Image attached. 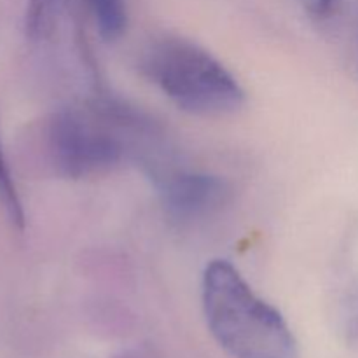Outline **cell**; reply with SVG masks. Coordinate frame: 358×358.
Segmentation results:
<instances>
[{
	"instance_id": "1",
	"label": "cell",
	"mask_w": 358,
	"mask_h": 358,
	"mask_svg": "<svg viewBox=\"0 0 358 358\" xmlns=\"http://www.w3.org/2000/svg\"><path fill=\"white\" fill-rule=\"evenodd\" d=\"M206 325L233 358H297L299 348L289 324L245 282L231 262L212 261L201 280Z\"/></svg>"
},
{
	"instance_id": "2",
	"label": "cell",
	"mask_w": 358,
	"mask_h": 358,
	"mask_svg": "<svg viewBox=\"0 0 358 358\" xmlns=\"http://www.w3.org/2000/svg\"><path fill=\"white\" fill-rule=\"evenodd\" d=\"M142 72L178 108L194 115L233 114L245 91L205 48L182 37L154 41L142 55Z\"/></svg>"
},
{
	"instance_id": "3",
	"label": "cell",
	"mask_w": 358,
	"mask_h": 358,
	"mask_svg": "<svg viewBox=\"0 0 358 358\" xmlns=\"http://www.w3.org/2000/svg\"><path fill=\"white\" fill-rule=\"evenodd\" d=\"M48 149L52 164L69 178L101 173L122 159V142L107 126L77 110L55 114L48 126Z\"/></svg>"
},
{
	"instance_id": "4",
	"label": "cell",
	"mask_w": 358,
	"mask_h": 358,
	"mask_svg": "<svg viewBox=\"0 0 358 358\" xmlns=\"http://www.w3.org/2000/svg\"><path fill=\"white\" fill-rule=\"evenodd\" d=\"M161 203L175 220L189 222L210 215L224 205L229 187L220 177L199 171H177L157 180Z\"/></svg>"
},
{
	"instance_id": "5",
	"label": "cell",
	"mask_w": 358,
	"mask_h": 358,
	"mask_svg": "<svg viewBox=\"0 0 358 358\" xmlns=\"http://www.w3.org/2000/svg\"><path fill=\"white\" fill-rule=\"evenodd\" d=\"M103 41H117L128 27V0H84Z\"/></svg>"
},
{
	"instance_id": "6",
	"label": "cell",
	"mask_w": 358,
	"mask_h": 358,
	"mask_svg": "<svg viewBox=\"0 0 358 358\" xmlns=\"http://www.w3.org/2000/svg\"><path fill=\"white\" fill-rule=\"evenodd\" d=\"M0 203H2L3 212L7 213L10 222L21 229L24 226V212L21 205L20 194H17L16 184H14L13 173H10L9 163L3 154L2 143H0Z\"/></svg>"
},
{
	"instance_id": "7",
	"label": "cell",
	"mask_w": 358,
	"mask_h": 358,
	"mask_svg": "<svg viewBox=\"0 0 358 358\" xmlns=\"http://www.w3.org/2000/svg\"><path fill=\"white\" fill-rule=\"evenodd\" d=\"M58 0H28L27 30L34 38L44 37L52 27Z\"/></svg>"
},
{
	"instance_id": "8",
	"label": "cell",
	"mask_w": 358,
	"mask_h": 358,
	"mask_svg": "<svg viewBox=\"0 0 358 358\" xmlns=\"http://www.w3.org/2000/svg\"><path fill=\"white\" fill-rule=\"evenodd\" d=\"M339 0H299L301 6L304 7L306 13H310L311 16H327L329 13H332V9L336 7Z\"/></svg>"
}]
</instances>
